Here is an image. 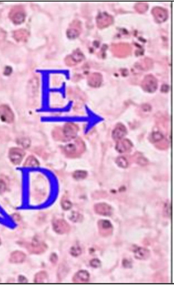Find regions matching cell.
I'll list each match as a JSON object with an SVG mask.
<instances>
[{
    "mask_svg": "<svg viewBox=\"0 0 174 285\" xmlns=\"http://www.w3.org/2000/svg\"><path fill=\"white\" fill-rule=\"evenodd\" d=\"M53 226L55 232L60 234L68 233L70 230L68 223L62 219H55L53 221Z\"/></svg>",
    "mask_w": 174,
    "mask_h": 285,
    "instance_id": "obj_5",
    "label": "cell"
},
{
    "mask_svg": "<svg viewBox=\"0 0 174 285\" xmlns=\"http://www.w3.org/2000/svg\"><path fill=\"white\" fill-rule=\"evenodd\" d=\"M134 253L136 259L140 260L146 259L150 255L148 250L141 247H138L135 250Z\"/></svg>",
    "mask_w": 174,
    "mask_h": 285,
    "instance_id": "obj_12",
    "label": "cell"
},
{
    "mask_svg": "<svg viewBox=\"0 0 174 285\" xmlns=\"http://www.w3.org/2000/svg\"><path fill=\"white\" fill-rule=\"evenodd\" d=\"M27 248L31 253L35 254H40L46 251L47 247L44 243L35 241L29 244L27 246Z\"/></svg>",
    "mask_w": 174,
    "mask_h": 285,
    "instance_id": "obj_6",
    "label": "cell"
},
{
    "mask_svg": "<svg viewBox=\"0 0 174 285\" xmlns=\"http://www.w3.org/2000/svg\"><path fill=\"white\" fill-rule=\"evenodd\" d=\"M61 205L63 208L66 210L70 209L72 206L71 202L65 198H64L62 199Z\"/></svg>",
    "mask_w": 174,
    "mask_h": 285,
    "instance_id": "obj_22",
    "label": "cell"
},
{
    "mask_svg": "<svg viewBox=\"0 0 174 285\" xmlns=\"http://www.w3.org/2000/svg\"><path fill=\"white\" fill-rule=\"evenodd\" d=\"M133 146L132 144L128 139L118 141L116 146V150L120 153L127 152L131 150Z\"/></svg>",
    "mask_w": 174,
    "mask_h": 285,
    "instance_id": "obj_8",
    "label": "cell"
},
{
    "mask_svg": "<svg viewBox=\"0 0 174 285\" xmlns=\"http://www.w3.org/2000/svg\"><path fill=\"white\" fill-rule=\"evenodd\" d=\"M6 189V185L5 183L2 180H0V193H2Z\"/></svg>",
    "mask_w": 174,
    "mask_h": 285,
    "instance_id": "obj_26",
    "label": "cell"
},
{
    "mask_svg": "<svg viewBox=\"0 0 174 285\" xmlns=\"http://www.w3.org/2000/svg\"><path fill=\"white\" fill-rule=\"evenodd\" d=\"M90 265L93 267L97 268L100 265V260L98 259H94L91 261Z\"/></svg>",
    "mask_w": 174,
    "mask_h": 285,
    "instance_id": "obj_24",
    "label": "cell"
},
{
    "mask_svg": "<svg viewBox=\"0 0 174 285\" xmlns=\"http://www.w3.org/2000/svg\"><path fill=\"white\" fill-rule=\"evenodd\" d=\"M87 175V173L85 171L78 170L74 173L73 176L76 179L81 180L86 177Z\"/></svg>",
    "mask_w": 174,
    "mask_h": 285,
    "instance_id": "obj_21",
    "label": "cell"
},
{
    "mask_svg": "<svg viewBox=\"0 0 174 285\" xmlns=\"http://www.w3.org/2000/svg\"><path fill=\"white\" fill-rule=\"evenodd\" d=\"M116 162L118 166L120 167L125 168L128 166V161L124 157H118L116 159Z\"/></svg>",
    "mask_w": 174,
    "mask_h": 285,
    "instance_id": "obj_17",
    "label": "cell"
},
{
    "mask_svg": "<svg viewBox=\"0 0 174 285\" xmlns=\"http://www.w3.org/2000/svg\"><path fill=\"white\" fill-rule=\"evenodd\" d=\"M26 258V255L24 253L20 251H16L13 252L11 255L10 261L13 263H20L24 261Z\"/></svg>",
    "mask_w": 174,
    "mask_h": 285,
    "instance_id": "obj_11",
    "label": "cell"
},
{
    "mask_svg": "<svg viewBox=\"0 0 174 285\" xmlns=\"http://www.w3.org/2000/svg\"><path fill=\"white\" fill-rule=\"evenodd\" d=\"M71 254L74 256H77L79 255L81 253V250L78 248H74L71 249Z\"/></svg>",
    "mask_w": 174,
    "mask_h": 285,
    "instance_id": "obj_25",
    "label": "cell"
},
{
    "mask_svg": "<svg viewBox=\"0 0 174 285\" xmlns=\"http://www.w3.org/2000/svg\"><path fill=\"white\" fill-rule=\"evenodd\" d=\"M38 162L36 158L33 156H30L27 159L24 166H35L38 165Z\"/></svg>",
    "mask_w": 174,
    "mask_h": 285,
    "instance_id": "obj_20",
    "label": "cell"
},
{
    "mask_svg": "<svg viewBox=\"0 0 174 285\" xmlns=\"http://www.w3.org/2000/svg\"><path fill=\"white\" fill-rule=\"evenodd\" d=\"M99 227L102 230H106L112 228L111 223L109 221L106 220H101L99 222Z\"/></svg>",
    "mask_w": 174,
    "mask_h": 285,
    "instance_id": "obj_16",
    "label": "cell"
},
{
    "mask_svg": "<svg viewBox=\"0 0 174 285\" xmlns=\"http://www.w3.org/2000/svg\"><path fill=\"white\" fill-rule=\"evenodd\" d=\"M25 156V151L19 148H12L9 151V157L10 160L15 165L19 164Z\"/></svg>",
    "mask_w": 174,
    "mask_h": 285,
    "instance_id": "obj_3",
    "label": "cell"
},
{
    "mask_svg": "<svg viewBox=\"0 0 174 285\" xmlns=\"http://www.w3.org/2000/svg\"><path fill=\"white\" fill-rule=\"evenodd\" d=\"M19 281L21 282H23V283H26L27 282V280L24 277L22 276H21L20 278Z\"/></svg>",
    "mask_w": 174,
    "mask_h": 285,
    "instance_id": "obj_28",
    "label": "cell"
},
{
    "mask_svg": "<svg viewBox=\"0 0 174 285\" xmlns=\"http://www.w3.org/2000/svg\"><path fill=\"white\" fill-rule=\"evenodd\" d=\"M48 281L47 273L42 271L37 273L35 277L34 282L36 283H46Z\"/></svg>",
    "mask_w": 174,
    "mask_h": 285,
    "instance_id": "obj_15",
    "label": "cell"
},
{
    "mask_svg": "<svg viewBox=\"0 0 174 285\" xmlns=\"http://www.w3.org/2000/svg\"><path fill=\"white\" fill-rule=\"evenodd\" d=\"M127 132V129L124 125L120 124H118L112 132V138L115 141H118L125 136Z\"/></svg>",
    "mask_w": 174,
    "mask_h": 285,
    "instance_id": "obj_7",
    "label": "cell"
},
{
    "mask_svg": "<svg viewBox=\"0 0 174 285\" xmlns=\"http://www.w3.org/2000/svg\"><path fill=\"white\" fill-rule=\"evenodd\" d=\"M10 19L16 24H19L24 22L25 19V13L24 10L21 6H15L11 10L9 14Z\"/></svg>",
    "mask_w": 174,
    "mask_h": 285,
    "instance_id": "obj_1",
    "label": "cell"
},
{
    "mask_svg": "<svg viewBox=\"0 0 174 285\" xmlns=\"http://www.w3.org/2000/svg\"><path fill=\"white\" fill-rule=\"evenodd\" d=\"M63 132L64 135L66 138L72 139L76 137L77 129L74 126H68L64 129Z\"/></svg>",
    "mask_w": 174,
    "mask_h": 285,
    "instance_id": "obj_14",
    "label": "cell"
},
{
    "mask_svg": "<svg viewBox=\"0 0 174 285\" xmlns=\"http://www.w3.org/2000/svg\"><path fill=\"white\" fill-rule=\"evenodd\" d=\"M1 239H0V245H1Z\"/></svg>",
    "mask_w": 174,
    "mask_h": 285,
    "instance_id": "obj_29",
    "label": "cell"
},
{
    "mask_svg": "<svg viewBox=\"0 0 174 285\" xmlns=\"http://www.w3.org/2000/svg\"><path fill=\"white\" fill-rule=\"evenodd\" d=\"M136 162H138V164L144 166L147 165L148 162L146 159L142 157H139L137 158Z\"/></svg>",
    "mask_w": 174,
    "mask_h": 285,
    "instance_id": "obj_23",
    "label": "cell"
},
{
    "mask_svg": "<svg viewBox=\"0 0 174 285\" xmlns=\"http://www.w3.org/2000/svg\"><path fill=\"white\" fill-rule=\"evenodd\" d=\"M12 71V69L9 66H7L5 69V71L4 72V73L5 75H8L11 73Z\"/></svg>",
    "mask_w": 174,
    "mask_h": 285,
    "instance_id": "obj_27",
    "label": "cell"
},
{
    "mask_svg": "<svg viewBox=\"0 0 174 285\" xmlns=\"http://www.w3.org/2000/svg\"><path fill=\"white\" fill-rule=\"evenodd\" d=\"M164 137L160 132H156L152 133L150 136V140L152 142L156 143L162 140Z\"/></svg>",
    "mask_w": 174,
    "mask_h": 285,
    "instance_id": "obj_19",
    "label": "cell"
},
{
    "mask_svg": "<svg viewBox=\"0 0 174 285\" xmlns=\"http://www.w3.org/2000/svg\"><path fill=\"white\" fill-rule=\"evenodd\" d=\"M76 144H70L67 146L65 148V151L68 154H70V155H74L76 154L77 152V147Z\"/></svg>",
    "mask_w": 174,
    "mask_h": 285,
    "instance_id": "obj_18",
    "label": "cell"
},
{
    "mask_svg": "<svg viewBox=\"0 0 174 285\" xmlns=\"http://www.w3.org/2000/svg\"><path fill=\"white\" fill-rule=\"evenodd\" d=\"M28 36V32L23 29L16 31L14 33V39L18 42H24L27 40Z\"/></svg>",
    "mask_w": 174,
    "mask_h": 285,
    "instance_id": "obj_13",
    "label": "cell"
},
{
    "mask_svg": "<svg viewBox=\"0 0 174 285\" xmlns=\"http://www.w3.org/2000/svg\"><path fill=\"white\" fill-rule=\"evenodd\" d=\"M89 274L84 270L79 271L75 274L73 278V281L76 283H86L89 280Z\"/></svg>",
    "mask_w": 174,
    "mask_h": 285,
    "instance_id": "obj_10",
    "label": "cell"
},
{
    "mask_svg": "<svg viewBox=\"0 0 174 285\" xmlns=\"http://www.w3.org/2000/svg\"><path fill=\"white\" fill-rule=\"evenodd\" d=\"M158 86L157 79L153 76H147L142 83V87L145 91L153 92L157 90Z\"/></svg>",
    "mask_w": 174,
    "mask_h": 285,
    "instance_id": "obj_2",
    "label": "cell"
},
{
    "mask_svg": "<svg viewBox=\"0 0 174 285\" xmlns=\"http://www.w3.org/2000/svg\"><path fill=\"white\" fill-rule=\"evenodd\" d=\"M95 212L103 215H109L112 214V208L109 205L104 203L96 204L94 207Z\"/></svg>",
    "mask_w": 174,
    "mask_h": 285,
    "instance_id": "obj_9",
    "label": "cell"
},
{
    "mask_svg": "<svg viewBox=\"0 0 174 285\" xmlns=\"http://www.w3.org/2000/svg\"><path fill=\"white\" fill-rule=\"evenodd\" d=\"M0 118L7 123H11L14 120V115L8 106L2 105L0 106Z\"/></svg>",
    "mask_w": 174,
    "mask_h": 285,
    "instance_id": "obj_4",
    "label": "cell"
}]
</instances>
